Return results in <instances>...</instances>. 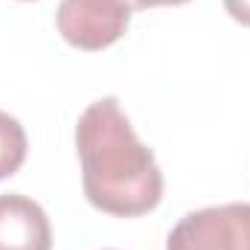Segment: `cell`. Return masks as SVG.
I'll list each match as a JSON object with an SVG mask.
<instances>
[{"label":"cell","instance_id":"7","mask_svg":"<svg viewBox=\"0 0 250 250\" xmlns=\"http://www.w3.org/2000/svg\"><path fill=\"white\" fill-rule=\"evenodd\" d=\"M131 6V12H143V9H157V6H184L189 0H125Z\"/></svg>","mask_w":250,"mask_h":250},{"label":"cell","instance_id":"4","mask_svg":"<svg viewBox=\"0 0 250 250\" xmlns=\"http://www.w3.org/2000/svg\"><path fill=\"white\" fill-rule=\"evenodd\" d=\"M0 250H53V227L41 204L26 195H0Z\"/></svg>","mask_w":250,"mask_h":250},{"label":"cell","instance_id":"2","mask_svg":"<svg viewBox=\"0 0 250 250\" xmlns=\"http://www.w3.org/2000/svg\"><path fill=\"white\" fill-rule=\"evenodd\" d=\"M166 250H250V204H221L184 215Z\"/></svg>","mask_w":250,"mask_h":250},{"label":"cell","instance_id":"8","mask_svg":"<svg viewBox=\"0 0 250 250\" xmlns=\"http://www.w3.org/2000/svg\"><path fill=\"white\" fill-rule=\"evenodd\" d=\"M26 3H29V0H26Z\"/></svg>","mask_w":250,"mask_h":250},{"label":"cell","instance_id":"1","mask_svg":"<svg viewBox=\"0 0 250 250\" xmlns=\"http://www.w3.org/2000/svg\"><path fill=\"white\" fill-rule=\"evenodd\" d=\"M82 187L87 201L108 215L137 218L163 198V175L151 148L134 134L114 96L96 99L76 123Z\"/></svg>","mask_w":250,"mask_h":250},{"label":"cell","instance_id":"3","mask_svg":"<svg viewBox=\"0 0 250 250\" xmlns=\"http://www.w3.org/2000/svg\"><path fill=\"white\" fill-rule=\"evenodd\" d=\"M131 6L125 0H62L56 26L62 38L84 53L108 50L128 32Z\"/></svg>","mask_w":250,"mask_h":250},{"label":"cell","instance_id":"5","mask_svg":"<svg viewBox=\"0 0 250 250\" xmlns=\"http://www.w3.org/2000/svg\"><path fill=\"white\" fill-rule=\"evenodd\" d=\"M26 160V131L12 114L0 111V181L12 178Z\"/></svg>","mask_w":250,"mask_h":250},{"label":"cell","instance_id":"6","mask_svg":"<svg viewBox=\"0 0 250 250\" xmlns=\"http://www.w3.org/2000/svg\"><path fill=\"white\" fill-rule=\"evenodd\" d=\"M224 9L233 21H239L242 26H250V0H224Z\"/></svg>","mask_w":250,"mask_h":250}]
</instances>
